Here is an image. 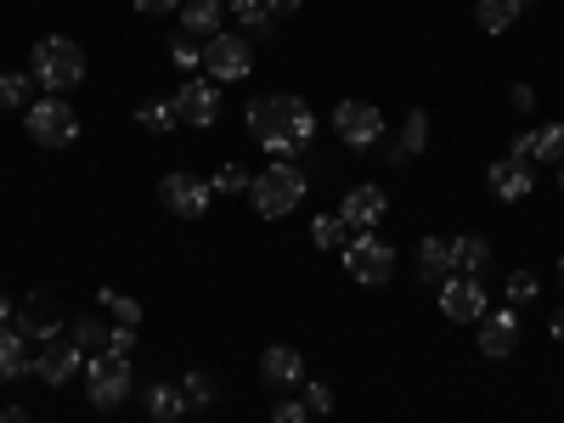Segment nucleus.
<instances>
[{
	"label": "nucleus",
	"mask_w": 564,
	"mask_h": 423,
	"mask_svg": "<svg viewBox=\"0 0 564 423\" xmlns=\"http://www.w3.org/2000/svg\"><path fill=\"white\" fill-rule=\"evenodd\" d=\"M23 124H29V141L34 148H74L79 141V113L68 108V97H40L23 108Z\"/></svg>",
	"instance_id": "20e7f679"
},
{
	"label": "nucleus",
	"mask_w": 564,
	"mask_h": 423,
	"mask_svg": "<svg viewBox=\"0 0 564 423\" xmlns=\"http://www.w3.org/2000/svg\"><path fill=\"white\" fill-rule=\"evenodd\" d=\"M513 350H520V311H513V305L486 311V316H480V356L508 361Z\"/></svg>",
	"instance_id": "4468645a"
},
{
	"label": "nucleus",
	"mask_w": 564,
	"mask_h": 423,
	"mask_svg": "<svg viewBox=\"0 0 564 423\" xmlns=\"http://www.w3.org/2000/svg\"><path fill=\"white\" fill-rule=\"evenodd\" d=\"M97 305H102V311H113L119 322H130V327H141V305H135L130 294H119V289H102V294H97Z\"/></svg>",
	"instance_id": "7c9ffc66"
},
{
	"label": "nucleus",
	"mask_w": 564,
	"mask_h": 423,
	"mask_svg": "<svg viewBox=\"0 0 564 423\" xmlns=\"http://www.w3.org/2000/svg\"><path fill=\"white\" fill-rule=\"evenodd\" d=\"M265 7H271V12H276V18H294V12H300V7H305V0H265Z\"/></svg>",
	"instance_id": "a19ab883"
},
{
	"label": "nucleus",
	"mask_w": 564,
	"mask_h": 423,
	"mask_svg": "<svg viewBox=\"0 0 564 423\" xmlns=\"http://www.w3.org/2000/svg\"><path fill=\"white\" fill-rule=\"evenodd\" d=\"M390 215V198H384V186H350V193H345V204H339V220L350 226V231H372V226H379Z\"/></svg>",
	"instance_id": "dca6fc26"
},
{
	"label": "nucleus",
	"mask_w": 564,
	"mask_h": 423,
	"mask_svg": "<svg viewBox=\"0 0 564 423\" xmlns=\"http://www.w3.org/2000/svg\"><path fill=\"white\" fill-rule=\"evenodd\" d=\"M12 322H18V305H12L7 294H0V334H7V327H12Z\"/></svg>",
	"instance_id": "79ce46f5"
},
{
	"label": "nucleus",
	"mask_w": 564,
	"mask_h": 423,
	"mask_svg": "<svg viewBox=\"0 0 564 423\" xmlns=\"http://www.w3.org/2000/svg\"><path fill=\"white\" fill-rule=\"evenodd\" d=\"M486 193H491L497 204H520V198L536 193V170L520 164V159H497V164L486 170Z\"/></svg>",
	"instance_id": "2eb2a0df"
},
{
	"label": "nucleus",
	"mask_w": 564,
	"mask_h": 423,
	"mask_svg": "<svg viewBox=\"0 0 564 423\" xmlns=\"http://www.w3.org/2000/svg\"><path fill=\"white\" fill-rule=\"evenodd\" d=\"M170 108H175V124H193V130H209L215 119H220V85L215 79H181L175 85V97H170Z\"/></svg>",
	"instance_id": "0eeeda50"
},
{
	"label": "nucleus",
	"mask_w": 564,
	"mask_h": 423,
	"mask_svg": "<svg viewBox=\"0 0 564 423\" xmlns=\"http://www.w3.org/2000/svg\"><path fill=\"white\" fill-rule=\"evenodd\" d=\"M85 390H90V406L113 412L130 390H135V372H130V356H113V350H97L85 356Z\"/></svg>",
	"instance_id": "39448f33"
},
{
	"label": "nucleus",
	"mask_w": 564,
	"mask_h": 423,
	"mask_svg": "<svg viewBox=\"0 0 564 423\" xmlns=\"http://www.w3.org/2000/svg\"><path fill=\"white\" fill-rule=\"evenodd\" d=\"M18 334H29L34 345H52V339H63V300L57 294H29L23 305H18Z\"/></svg>",
	"instance_id": "9b49d317"
},
{
	"label": "nucleus",
	"mask_w": 564,
	"mask_h": 423,
	"mask_svg": "<svg viewBox=\"0 0 564 423\" xmlns=\"http://www.w3.org/2000/svg\"><path fill=\"white\" fill-rule=\"evenodd\" d=\"M249 204H254V215H265V220L294 215V209L305 204V170H300V164H265V170L249 181Z\"/></svg>",
	"instance_id": "7ed1b4c3"
},
{
	"label": "nucleus",
	"mask_w": 564,
	"mask_h": 423,
	"mask_svg": "<svg viewBox=\"0 0 564 423\" xmlns=\"http://www.w3.org/2000/svg\"><path fill=\"white\" fill-rule=\"evenodd\" d=\"M508 102L520 108V113H531V108H536V90H531V85H513V90H508Z\"/></svg>",
	"instance_id": "58836bf2"
},
{
	"label": "nucleus",
	"mask_w": 564,
	"mask_h": 423,
	"mask_svg": "<svg viewBox=\"0 0 564 423\" xmlns=\"http://www.w3.org/2000/svg\"><path fill=\"white\" fill-rule=\"evenodd\" d=\"M220 7H231V12H249V7H260V0H220Z\"/></svg>",
	"instance_id": "c03bdc74"
},
{
	"label": "nucleus",
	"mask_w": 564,
	"mask_h": 423,
	"mask_svg": "<svg viewBox=\"0 0 564 423\" xmlns=\"http://www.w3.org/2000/svg\"><path fill=\"white\" fill-rule=\"evenodd\" d=\"M79 372H85V350L74 339H52V345L34 350V379H45L52 390H63L68 379H79Z\"/></svg>",
	"instance_id": "f8f14e48"
},
{
	"label": "nucleus",
	"mask_w": 564,
	"mask_h": 423,
	"mask_svg": "<svg viewBox=\"0 0 564 423\" xmlns=\"http://www.w3.org/2000/svg\"><path fill=\"white\" fill-rule=\"evenodd\" d=\"M220 18H226L220 0H181V29H186V34L215 40V34H220Z\"/></svg>",
	"instance_id": "4be33fe9"
},
{
	"label": "nucleus",
	"mask_w": 564,
	"mask_h": 423,
	"mask_svg": "<svg viewBox=\"0 0 564 423\" xmlns=\"http://www.w3.org/2000/svg\"><path fill=\"white\" fill-rule=\"evenodd\" d=\"M238 23H243V34H254V40H271V34H276V12L265 7V0H260V7H249V12H238Z\"/></svg>",
	"instance_id": "c85d7f7f"
},
{
	"label": "nucleus",
	"mask_w": 564,
	"mask_h": 423,
	"mask_svg": "<svg viewBox=\"0 0 564 423\" xmlns=\"http://www.w3.org/2000/svg\"><path fill=\"white\" fill-rule=\"evenodd\" d=\"M249 68H254V45H249V34H215V40H204V74H209L215 85L249 79Z\"/></svg>",
	"instance_id": "423d86ee"
},
{
	"label": "nucleus",
	"mask_w": 564,
	"mask_h": 423,
	"mask_svg": "<svg viewBox=\"0 0 564 423\" xmlns=\"http://www.w3.org/2000/svg\"><path fill=\"white\" fill-rule=\"evenodd\" d=\"M271 423H311V406H305V401H276Z\"/></svg>",
	"instance_id": "e433bc0d"
},
{
	"label": "nucleus",
	"mask_w": 564,
	"mask_h": 423,
	"mask_svg": "<svg viewBox=\"0 0 564 423\" xmlns=\"http://www.w3.org/2000/svg\"><path fill=\"white\" fill-rule=\"evenodd\" d=\"M558 282H564V260H558Z\"/></svg>",
	"instance_id": "de8ad7c7"
},
{
	"label": "nucleus",
	"mask_w": 564,
	"mask_h": 423,
	"mask_svg": "<svg viewBox=\"0 0 564 423\" xmlns=\"http://www.w3.org/2000/svg\"><path fill=\"white\" fill-rule=\"evenodd\" d=\"M520 12H525V0H475V23L486 34H508L520 23Z\"/></svg>",
	"instance_id": "5701e85b"
},
{
	"label": "nucleus",
	"mask_w": 564,
	"mask_h": 423,
	"mask_svg": "<svg viewBox=\"0 0 564 423\" xmlns=\"http://www.w3.org/2000/svg\"><path fill=\"white\" fill-rule=\"evenodd\" d=\"M345 271L356 282H367V289H379V282L395 276V249L384 238H372V231H361V238H350V249H345Z\"/></svg>",
	"instance_id": "1a4fd4ad"
},
{
	"label": "nucleus",
	"mask_w": 564,
	"mask_h": 423,
	"mask_svg": "<svg viewBox=\"0 0 564 423\" xmlns=\"http://www.w3.org/2000/svg\"><path fill=\"white\" fill-rule=\"evenodd\" d=\"M305 406H311V417H327V412H334V390H327V384H305Z\"/></svg>",
	"instance_id": "c9c22d12"
},
{
	"label": "nucleus",
	"mask_w": 564,
	"mask_h": 423,
	"mask_svg": "<svg viewBox=\"0 0 564 423\" xmlns=\"http://www.w3.org/2000/svg\"><path fill=\"white\" fill-rule=\"evenodd\" d=\"M181 412H186L181 384H153V390H148V417H153V423H181Z\"/></svg>",
	"instance_id": "393cba45"
},
{
	"label": "nucleus",
	"mask_w": 564,
	"mask_h": 423,
	"mask_svg": "<svg viewBox=\"0 0 564 423\" xmlns=\"http://www.w3.org/2000/svg\"><path fill=\"white\" fill-rule=\"evenodd\" d=\"M243 124L249 135L260 141V148L271 153V164H294L311 153L316 141V113L300 102V97H282V90H271V97H254L243 108Z\"/></svg>",
	"instance_id": "f257e3e1"
},
{
	"label": "nucleus",
	"mask_w": 564,
	"mask_h": 423,
	"mask_svg": "<svg viewBox=\"0 0 564 423\" xmlns=\"http://www.w3.org/2000/svg\"><path fill=\"white\" fill-rule=\"evenodd\" d=\"M108 350H113V356H130V350H135V327H130V322H119L113 334H108Z\"/></svg>",
	"instance_id": "4c0bfd02"
},
{
	"label": "nucleus",
	"mask_w": 564,
	"mask_h": 423,
	"mask_svg": "<svg viewBox=\"0 0 564 423\" xmlns=\"http://www.w3.org/2000/svg\"><path fill=\"white\" fill-rule=\"evenodd\" d=\"M547 334H553V339H564V316H558V322H553V327H547Z\"/></svg>",
	"instance_id": "a18cd8bd"
},
{
	"label": "nucleus",
	"mask_w": 564,
	"mask_h": 423,
	"mask_svg": "<svg viewBox=\"0 0 564 423\" xmlns=\"http://www.w3.org/2000/svg\"><path fill=\"white\" fill-rule=\"evenodd\" d=\"M181 395H186V406H215V379H209V372H186Z\"/></svg>",
	"instance_id": "c756f323"
},
{
	"label": "nucleus",
	"mask_w": 564,
	"mask_h": 423,
	"mask_svg": "<svg viewBox=\"0 0 564 423\" xmlns=\"http://www.w3.org/2000/svg\"><path fill=\"white\" fill-rule=\"evenodd\" d=\"M423 148H430V113L412 108V113H406V124H401V135L384 148V159H390V164H406V159H412V153H423Z\"/></svg>",
	"instance_id": "aec40b11"
},
{
	"label": "nucleus",
	"mask_w": 564,
	"mask_h": 423,
	"mask_svg": "<svg viewBox=\"0 0 564 423\" xmlns=\"http://www.w3.org/2000/svg\"><path fill=\"white\" fill-rule=\"evenodd\" d=\"M135 12H148V18H159V12H181V0H135Z\"/></svg>",
	"instance_id": "ea45409f"
},
{
	"label": "nucleus",
	"mask_w": 564,
	"mask_h": 423,
	"mask_svg": "<svg viewBox=\"0 0 564 423\" xmlns=\"http://www.w3.org/2000/svg\"><path fill=\"white\" fill-rule=\"evenodd\" d=\"M0 423H29V412L23 406H7V412H0Z\"/></svg>",
	"instance_id": "37998d69"
},
{
	"label": "nucleus",
	"mask_w": 564,
	"mask_h": 423,
	"mask_svg": "<svg viewBox=\"0 0 564 423\" xmlns=\"http://www.w3.org/2000/svg\"><path fill=\"white\" fill-rule=\"evenodd\" d=\"M260 379H265L271 390H294V384H305V356H300L294 345H271V350L260 356Z\"/></svg>",
	"instance_id": "a211bd4d"
},
{
	"label": "nucleus",
	"mask_w": 564,
	"mask_h": 423,
	"mask_svg": "<svg viewBox=\"0 0 564 423\" xmlns=\"http://www.w3.org/2000/svg\"><path fill=\"white\" fill-rule=\"evenodd\" d=\"M29 74L45 97H68L74 85H85V52L68 34H45L34 52H29Z\"/></svg>",
	"instance_id": "f03ea898"
},
{
	"label": "nucleus",
	"mask_w": 564,
	"mask_h": 423,
	"mask_svg": "<svg viewBox=\"0 0 564 423\" xmlns=\"http://www.w3.org/2000/svg\"><path fill=\"white\" fill-rule=\"evenodd\" d=\"M34 372V339L29 334H18V327H7V334H0V379H29Z\"/></svg>",
	"instance_id": "6ab92c4d"
},
{
	"label": "nucleus",
	"mask_w": 564,
	"mask_h": 423,
	"mask_svg": "<svg viewBox=\"0 0 564 423\" xmlns=\"http://www.w3.org/2000/svg\"><path fill=\"white\" fill-rule=\"evenodd\" d=\"M486 289H480V276H446L441 282V316L446 322H480L486 316Z\"/></svg>",
	"instance_id": "ddd939ff"
},
{
	"label": "nucleus",
	"mask_w": 564,
	"mask_h": 423,
	"mask_svg": "<svg viewBox=\"0 0 564 423\" xmlns=\"http://www.w3.org/2000/svg\"><path fill=\"white\" fill-rule=\"evenodd\" d=\"M311 243L316 249H350V226L339 215H316L311 220Z\"/></svg>",
	"instance_id": "a878e982"
},
{
	"label": "nucleus",
	"mask_w": 564,
	"mask_h": 423,
	"mask_svg": "<svg viewBox=\"0 0 564 423\" xmlns=\"http://www.w3.org/2000/svg\"><path fill=\"white\" fill-rule=\"evenodd\" d=\"M170 57H175V68H181V74H198V68H204V45L175 40V45H170Z\"/></svg>",
	"instance_id": "f704fd0d"
},
{
	"label": "nucleus",
	"mask_w": 564,
	"mask_h": 423,
	"mask_svg": "<svg viewBox=\"0 0 564 423\" xmlns=\"http://www.w3.org/2000/svg\"><path fill=\"white\" fill-rule=\"evenodd\" d=\"M34 74H0V108H29Z\"/></svg>",
	"instance_id": "bb28decb"
},
{
	"label": "nucleus",
	"mask_w": 564,
	"mask_h": 423,
	"mask_svg": "<svg viewBox=\"0 0 564 423\" xmlns=\"http://www.w3.org/2000/svg\"><path fill=\"white\" fill-rule=\"evenodd\" d=\"M68 339H74V345H79L85 356H97V350L108 345V339H102V322H97V316H79V322L68 327Z\"/></svg>",
	"instance_id": "cd10ccee"
},
{
	"label": "nucleus",
	"mask_w": 564,
	"mask_h": 423,
	"mask_svg": "<svg viewBox=\"0 0 564 423\" xmlns=\"http://www.w3.org/2000/svg\"><path fill=\"white\" fill-rule=\"evenodd\" d=\"M446 249H452V276H480V271L491 265V243H486V238H475V231L452 238Z\"/></svg>",
	"instance_id": "412c9836"
},
{
	"label": "nucleus",
	"mask_w": 564,
	"mask_h": 423,
	"mask_svg": "<svg viewBox=\"0 0 564 423\" xmlns=\"http://www.w3.org/2000/svg\"><path fill=\"white\" fill-rule=\"evenodd\" d=\"M334 135L345 141V148H379L384 141V113L372 108V102H339L334 108Z\"/></svg>",
	"instance_id": "9d476101"
},
{
	"label": "nucleus",
	"mask_w": 564,
	"mask_h": 423,
	"mask_svg": "<svg viewBox=\"0 0 564 423\" xmlns=\"http://www.w3.org/2000/svg\"><path fill=\"white\" fill-rule=\"evenodd\" d=\"M452 276V249L446 238H423L417 243V282H446Z\"/></svg>",
	"instance_id": "b1692460"
},
{
	"label": "nucleus",
	"mask_w": 564,
	"mask_h": 423,
	"mask_svg": "<svg viewBox=\"0 0 564 423\" xmlns=\"http://www.w3.org/2000/svg\"><path fill=\"white\" fill-rule=\"evenodd\" d=\"M249 181H254V175H249L243 164H226V170L209 175V193H249Z\"/></svg>",
	"instance_id": "473e14b6"
},
{
	"label": "nucleus",
	"mask_w": 564,
	"mask_h": 423,
	"mask_svg": "<svg viewBox=\"0 0 564 423\" xmlns=\"http://www.w3.org/2000/svg\"><path fill=\"white\" fill-rule=\"evenodd\" d=\"M209 181L204 175H193V170H170L164 181H159V204L170 209V215H181V220H198V215H209Z\"/></svg>",
	"instance_id": "6e6552de"
},
{
	"label": "nucleus",
	"mask_w": 564,
	"mask_h": 423,
	"mask_svg": "<svg viewBox=\"0 0 564 423\" xmlns=\"http://www.w3.org/2000/svg\"><path fill=\"white\" fill-rule=\"evenodd\" d=\"M135 124H148L153 135H164V130H175V108L170 102H141L135 108Z\"/></svg>",
	"instance_id": "2f4dec72"
},
{
	"label": "nucleus",
	"mask_w": 564,
	"mask_h": 423,
	"mask_svg": "<svg viewBox=\"0 0 564 423\" xmlns=\"http://www.w3.org/2000/svg\"><path fill=\"white\" fill-rule=\"evenodd\" d=\"M536 289H542V282H536L531 271H508V305H531Z\"/></svg>",
	"instance_id": "72a5a7b5"
},
{
	"label": "nucleus",
	"mask_w": 564,
	"mask_h": 423,
	"mask_svg": "<svg viewBox=\"0 0 564 423\" xmlns=\"http://www.w3.org/2000/svg\"><path fill=\"white\" fill-rule=\"evenodd\" d=\"M558 193H564V170H558Z\"/></svg>",
	"instance_id": "49530a36"
},
{
	"label": "nucleus",
	"mask_w": 564,
	"mask_h": 423,
	"mask_svg": "<svg viewBox=\"0 0 564 423\" xmlns=\"http://www.w3.org/2000/svg\"><path fill=\"white\" fill-rule=\"evenodd\" d=\"M508 159H520V164H553V159H564V124H536L525 135H513Z\"/></svg>",
	"instance_id": "f3484780"
}]
</instances>
